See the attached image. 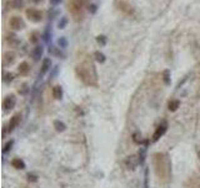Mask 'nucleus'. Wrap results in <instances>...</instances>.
Returning <instances> with one entry per match:
<instances>
[{"instance_id":"1","label":"nucleus","mask_w":200,"mask_h":188,"mask_svg":"<svg viewBox=\"0 0 200 188\" xmlns=\"http://www.w3.org/2000/svg\"><path fill=\"white\" fill-rule=\"evenodd\" d=\"M75 73L76 75L81 79V82L86 85H98V74H96V69L94 67V64L92 63V60H84L81 64L76 65L75 68Z\"/></svg>"},{"instance_id":"2","label":"nucleus","mask_w":200,"mask_h":188,"mask_svg":"<svg viewBox=\"0 0 200 188\" xmlns=\"http://www.w3.org/2000/svg\"><path fill=\"white\" fill-rule=\"evenodd\" d=\"M114 6L118 10L126 14V15H133L134 14V8L126 2V0H114Z\"/></svg>"},{"instance_id":"3","label":"nucleus","mask_w":200,"mask_h":188,"mask_svg":"<svg viewBox=\"0 0 200 188\" xmlns=\"http://www.w3.org/2000/svg\"><path fill=\"white\" fill-rule=\"evenodd\" d=\"M25 14H26V18L33 23H39V22L43 20V13L40 10H38V9H35V8L26 9Z\"/></svg>"},{"instance_id":"4","label":"nucleus","mask_w":200,"mask_h":188,"mask_svg":"<svg viewBox=\"0 0 200 188\" xmlns=\"http://www.w3.org/2000/svg\"><path fill=\"white\" fill-rule=\"evenodd\" d=\"M9 27L13 30H23L25 28V22L23 20L22 16L14 15V16L10 18V20H9Z\"/></svg>"},{"instance_id":"5","label":"nucleus","mask_w":200,"mask_h":188,"mask_svg":"<svg viewBox=\"0 0 200 188\" xmlns=\"http://www.w3.org/2000/svg\"><path fill=\"white\" fill-rule=\"evenodd\" d=\"M124 164H125V167L128 168V169H130V171H134V169L140 164L139 156H136V154L128 156V157L124 159Z\"/></svg>"},{"instance_id":"6","label":"nucleus","mask_w":200,"mask_h":188,"mask_svg":"<svg viewBox=\"0 0 200 188\" xmlns=\"http://www.w3.org/2000/svg\"><path fill=\"white\" fill-rule=\"evenodd\" d=\"M167 130H168V124L164 122V123H161L158 128H156V130L154 132V134H153V139H151V142H158L163 136H164L165 133H167Z\"/></svg>"},{"instance_id":"7","label":"nucleus","mask_w":200,"mask_h":188,"mask_svg":"<svg viewBox=\"0 0 200 188\" xmlns=\"http://www.w3.org/2000/svg\"><path fill=\"white\" fill-rule=\"evenodd\" d=\"M15 104H16V98H15L14 94H10V96H8L3 100V109L5 112H9V110L15 108Z\"/></svg>"},{"instance_id":"8","label":"nucleus","mask_w":200,"mask_h":188,"mask_svg":"<svg viewBox=\"0 0 200 188\" xmlns=\"http://www.w3.org/2000/svg\"><path fill=\"white\" fill-rule=\"evenodd\" d=\"M15 59H16V55H15L14 51H10V50L5 51L3 54V65L4 67H10V65L14 64Z\"/></svg>"},{"instance_id":"9","label":"nucleus","mask_w":200,"mask_h":188,"mask_svg":"<svg viewBox=\"0 0 200 188\" xmlns=\"http://www.w3.org/2000/svg\"><path fill=\"white\" fill-rule=\"evenodd\" d=\"M20 119H22L20 113H18V114H14V116L10 118V122H9V125H8V130H9V132H13L18 125L20 124Z\"/></svg>"},{"instance_id":"10","label":"nucleus","mask_w":200,"mask_h":188,"mask_svg":"<svg viewBox=\"0 0 200 188\" xmlns=\"http://www.w3.org/2000/svg\"><path fill=\"white\" fill-rule=\"evenodd\" d=\"M6 42H8V44H9L11 48H18V47L20 45V39H19V38H18L15 34H13V33L8 34Z\"/></svg>"},{"instance_id":"11","label":"nucleus","mask_w":200,"mask_h":188,"mask_svg":"<svg viewBox=\"0 0 200 188\" xmlns=\"http://www.w3.org/2000/svg\"><path fill=\"white\" fill-rule=\"evenodd\" d=\"M43 53H44V48H43L41 45H36V47L34 48L33 53H31V55H33V59H34L35 62L40 60V58L43 56Z\"/></svg>"},{"instance_id":"12","label":"nucleus","mask_w":200,"mask_h":188,"mask_svg":"<svg viewBox=\"0 0 200 188\" xmlns=\"http://www.w3.org/2000/svg\"><path fill=\"white\" fill-rule=\"evenodd\" d=\"M51 94H53V98H54V99L60 100V99L63 98V88H61L60 85H55V87H53Z\"/></svg>"},{"instance_id":"13","label":"nucleus","mask_w":200,"mask_h":188,"mask_svg":"<svg viewBox=\"0 0 200 188\" xmlns=\"http://www.w3.org/2000/svg\"><path fill=\"white\" fill-rule=\"evenodd\" d=\"M50 69H51V59L50 58H44L43 59V63H41V70H40L41 75L45 74V73H48Z\"/></svg>"},{"instance_id":"14","label":"nucleus","mask_w":200,"mask_h":188,"mask_svg":"<svg viewBox=\"0 0 200 188\" xmlns=\"http://www.w3.org/2000/svg\"><path fill=\"white\" fill-rule=\"evenodd\" d=\"M161 79H163V82H164V84H165L167 87H169V85L171 84V74H170V70H169V69H165L164 72H163Z\"/></svg>"},{"instance_id":"15","label":"nucleus","mask_w":200,"mask_h":188,"mask_svg":"<svg viewBox=\"0 0 200 188\" xmlns=\"http://www.w3.org/2000/svg\"><path fill=\"white\" fill-rule=\"evenodd\" d=\"M18 72H19L20 75H28L30 72V65L26 62H23V63H20L19 68H18Z\"/></svg>"},{"instance_id":"16","label":"nucleus","mask_w":200,"mask_h":188,"mask_svg":"<svg viewBox=\"0 0 200 188\" xmlns=\"http://www.w3.org/2000/svg\"><path fill=\"white\" fill-rule=\"evenodd\" d=\"M11 166L15 168V169H25V162L20 158H15L11 161Z\"/></svg>"},{"instance_id":"17","label":"nucleus","mask_w":200,"mask_h":188,"mask_svg":"<svg viewBox=\"0 0 200 188\" xmlns=\"http://www.w3.org/2000/svg\"><path fill=\"white\" fill-rule=\"evenodd\" d=\"M179 107H180V100L179 99H171L168 103V109L170 112H176Z\"/></svg>"},{"instance_id":"18","label":"nucleus","mask_w":200,"mask_h":188,"mask_svg":"<svg viewBox=\"0 0 200 188\" xmlns=\"http://www.w3.org/2000/svg\"><path fill=\"white\" fill-rule=\"evenodd\" d=\"M53 125H54V128H55L57 132H65L66 130V124L64 122H61V121H58V119L54 121Z\"/></svg>"},{"instance_id":"19","label":"nucleus","mask_w":200,"mask_h":188,"mask_svg":"<svg viewBox=\"0 0 200 188\" xmlns=\"http://www.w3.org/2000/svg\"><path fill=\"white\" fill-rule=\"evenodd\" d=\"M29 40H30V43L36 44V43H38V42L40 40V33H39V31H36V30L31 31L30 35H29Z\"/></svg>"},{"instance_id":"20","label":"nucleus","mask_w":200,"mask_h":188,"mask_svg":"<svg viewBox=\"0 0 200 188\" xmlns=\"http://www.w3.org/2000/svg\"><path fill=\"white\" fill-rule=\"evenodd\" d=\"M94 58H95V60H96L98 63H100V64L105 63V60H106V56H105V54H104V53H101V51H99V50L94 51Z\"/></svg>"},{"instance_id":"21","label":"nucleus","mask_w":200,"mask_h":188,"mask_svg":"<svg viewBox=\"0 0 200 188\" xmlns=\"http://www.w3.org/2000/svg\"><path fill=\"white\" fill-rule=\"evenodd\" d=\"M138 156H139L140 164H144L145 158H147V147H143V148H140V149H139V153H138Z\"/></svg>"},{"instance_id":"22","label":"nucleus","mask_w":200,"mask_h":188,"mask_svg":"<svg viewBox=\"0 0 200 188\" xmlns=\"http://www.w3.org/2000/svg\"><path fill=\"white\" fill-rule=\"evenodd\" d=\"M49 53H51L53 55H57V56H59V58H64L65 56V54L60 50V48H54V47H50L49 48Z\"/></svg>"},{"instance_id":"23","label":"nucleus","mask_w":200,"mask_h":188,"mask_svg":"<svg viewBox=\"0 0 200 188\" xmlns=\"http://www.w3.org/2000/svg\"><path fill=\"white\" fill-rule=\"evenodd\" d=\"M18 92H19L20 96H26V94L30 92V88H29V85H28L26 83H23V84L20 85V88L18 89Z\"/></svg>"},{"instance_id":"24","label":"nucleus","mask_w":200,"mask_h":188,"mask_svg":"<svg viewBox=\"0 0 200 188\" xmlns=\"http://www.w3.org/2000/svg\"><path fill=\"white\" fill-rule=\"evenodd\" d=\"M14 79H15V74H14V73H10V72H9V73H5V74H4L3 82H4V83H8V84H9V83H11Z\"/></svg>"},{"instance_id":"25","label":"nucleus","mask_w":200,"mask_h":188,"mask_svg":"<svg viewBox=\"0 0 200 188\" xmlns=\"http://www.w3.org/2000/svg\"><path fill=\"white\" fill-rule=\"evenodd\" d=\"M11 6L14 9H22L24 6V0H11Z\"/></svg>"},{"instance_id":"26","label":"nucleus","mask_w":200,"mask_h":188,"mask_svg":"<svg viewBox=\"0 0 200 188\" xmlns=\"http://www.w3.org/2000/svg\"><path fill=\"white\" fill-rule=\"evenodd\" d=\"M133 142L136 143V144H141L143 143V138H141V134L140 132H135V133H133Z\"/></svg>"},{"instance_id":"27","label":"nucleus","mask_w":200,"mask_h":188,"mask_svg":"<svg viewBox=\"0 0 200 188\" xmlns=\"http://www.w3.org/2000/svg\"><path fill=\"white\" fill-rule=\"evenodd\" d=\"M58 45L60 49H65L68 47V40H66V38L65 36H60L59 39H58Z\"/></svg>"},{"instance_id":"28","label":"nucleus","mask_w":200,"mask_h":188,"mask_svg":"<svg viewBox=\"0 0 200 188\" xmlns=\"http://www.w3.org/2000/svg\"><path fill=\"white\" fill-rule=\"evenodd\" d=\"M96 43L100 45V47H105L106 45V36L105 35H98L96 36Z\"/></svg>"},{"instance_id":"29","label":"nucleus","mask_w":200,"mask_h":188,"mask_svg":"<svg viewBox=\"0 0 200 188\" xmlns=\"http://www.w3.org/2000/svg\"><path fill=\"white\" fill-rule=\"evenodd\" d=\"M26 179L29 181V182H31V183H35V182H38V179H39V177H38V174H35V173H28L26 174Z\"/></svg>"},{"instance_id":"30","label":"nucleus","mask_w":200,"mask_h":188,"mask_svg":"<svg viewBox=\"0 0 200 188\" xmlns=\"http://www.w3.org/2000/svg\"><path fill=\"white\" fill-rule=\"evenodd\" d=\"M13 145H14V141L13 139H10L5 145H4V148H3V153L5 154V153H8L9 150H11V148H13Z\"/></svg>"},{"instance_id":"31","label":"nucleus","mask_w":200,"mask_h":188,"mask_svg":"<svg viewBox=\"0 0 200 188\" xmlns=\"http://www.w3.org/2000/svg\"><path fill=\"white\" fill-rule=\"evenodd\" d=\"M66 24H68V19L65 16H63L59 20V23H58V27H59V29H64L66 27Z\"/></svg>"},{"instance_id":"32","label":"nucleus","mask_w":200,"mask_h":188,"mask_svg":"<svg viewBox=\"0 0 200 188\" xmlns=\"http://www.w3.org/2000/svg\"><path fill=\"white\" fill-rule=\"evenodd\" d=\"M145 181H144V187L145 188H149V169L147 168L145 169Z\"/></svg>"},{"instance_id":"33","label":"nucleus","mask_w":200,"mask_h":188,"mask_svg":"<svg viewBox=\"0 0 200 188\" xmlns=\"http://www.w3.org/2000/svg\"><path fill=\"white\" fill-rule=\"evenodd\" d=\"M96 10H98V6H96L95 4H90V5H89V13H90V14H95Z\"/></svg>"},{"instance_id":"34","label":"nucleus","mask_w":200,"mask_h":188,"mask_svg":"<svg viewBox=\"0 0 200 188\" xmlns=\"http://www.w3.org/2000/svg\"><path fill=\"white\" fill-rule=\"evenodd\" d=\"M50 33H49V29H46V31H45V34H44V40L45 42H49V39H50Z\"/></svg>"},{"instance_id":"35","label":"nucleus","mask_w":200,"mask_h":188,"mask_svg":"<svg viewBox=\"0 0 200 188\" xmlns=\"http://www.w3.org/2000/svg\"><path fill=\"white\" fill-rule=\"evenodd\" d=\"M60 2H61V0H50V3L53 5H58V4H60Z\"/></svg>"},{"instance_id":"36","label":"nucleus","mask_w":200,"mask_h":188,"mask_svg":"<svg viewBox=\"0 0 200 188\" xmlns=\"http://www.w3.org/2000/svg\"><path fill=\"white\" fill-rule=\"evenodd\" d=\"M33 3H35V4H40V3H43L44 0H31Z\"/></svg>"},{"instance_id":"37","label":"nucleus","mask_w":200,"mask_h":188,"mask_svg":"<svg viewBox=\"0 0 200 188\" xmlns=\"http://www.w3.org/2000/svg\"><path fill=\"white\" fill-rule=\"evenodd\" d=\"M199 158H200V153H199Z\"/></svg>"},{"instance_id":"38","label":"nucleus","mask_w":200,"mask_h":188,"mask_svg":"<svg viewBox=\"0 0 200 188\" xmlns=\"http://www.w3.org/2000/svg\"><path fill=\"white\" fill-rule=\"evenodd\" d=\"M199 188H200V187H199Z\"/></svg>"}]
</instances>
